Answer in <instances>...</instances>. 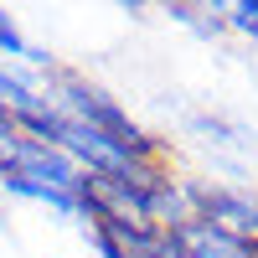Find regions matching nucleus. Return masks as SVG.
<instances>
[{
  "label": "nucleus",
  "mask_w": 258,
  "mask_h": 258,
  "mask_svg": "<svg viewBox=\"0 0 258 258\" xmlns=\"http://www.w3.org/2000/svg\"><path fill=\"white\" fill-rule=\"evenodd\" d=\"M0 57H21V62H41V57L31 52V41H26V36L16 31V21H11L6 11H0Z\"/></svg>",
  "instance_id": "nucleus-5"
},
{
  "label": "nucleus",
  "mask_w": 258,
  "mask_h": 258,
  "mask_svg": "<svg viewBox=\"0 0 258 258\" xmlns=\"http://www.w3.org/2000/svg\"><path fill=\"white\" fill-rule=\"evenodd\" d=\"M197 222L227 232L258 253V197L248 191H232V186H197Z\"/></svg>",
  "instance_id": "nucleus-2"
},
{
  "label": "nucleus",
  "mask_w": 258,
  "mask_h": 258,
  "mask_svg": "<svg viewBox=\"0 0 258 258\" xmlns=\"http://www.w3.org/2000/svg\"><path fill=\"white\" fill-rule=\"evenodd\" d=\"M98 243L109 258H186L181 238L165 227H119V222H93Z\"/></svg>",
  "instance_id": "nucleus-3"
},
{
  "label": "nucleus",
  "mask_w": 258,
  "mask_h": 258,
  "mask_svg": "<svg viewBox=\"0 0 258 258\" xmlns=\"http://www.w3.org/2000/svg\"><path fill=\"white\" fill-rule=\"evenodd\" d=\"M0 181L21 197H36L57 212H78V217H88V197H83V186H88V170H83L62 145H47V140H31V135H16L6 165H0Z\"/></svg>",
  "instance_id": "nucleus-1"
},
{
  "label": "nucleus",
  "mask_w": 258,
  "mask_h": 258,
  "mask_svg": "<svg viewBox=\"0 0 258 258\" xmlns=\"http://www.w3.org/2000/svg\"><path fill=\"white\" fill-rule=\"evenodd\" d=\"M181 248H186V258H258L248 243H238V238H227V232H217V227H207V222H186L181 232Z\"/></svg>",
  "instance_id": "nucleus-4"
}]
</instances>
